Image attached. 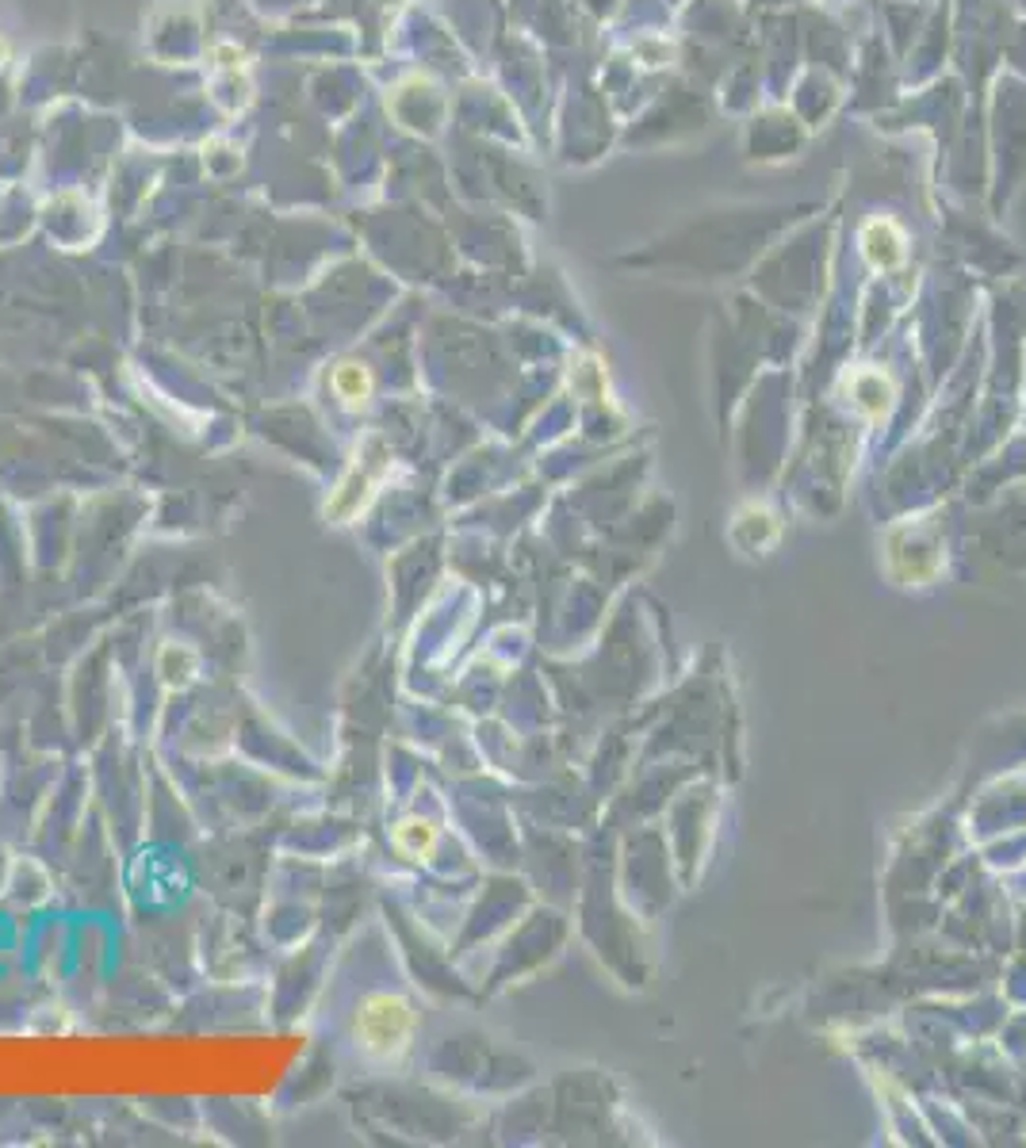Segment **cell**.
Wrapping results in <instances>:
<instances>
[{
    "label": "cell",
    "instance_id": "obj_1",
    "mask_svg": "<svg viewBox=\"0 0 1026 1148\" xmlns=\"http://www.w3.org/2000/svg\"><path fill=\"white\" fill-rule=\"evenodd\" d=\"M352 1033H357V1045L368 1056H380L390 1061L410 1045L413 1033V1010L403 995L390 992H372L360 999L357 1018H352Z\"/></svg>",
    "mask_w": 1026,
    "mask_h": 1148
},
{
    "label": "cell",
    "instance_id": "obj_2",
    "mask_svg": "<svg viewBox=\"0 0 1026 1148\" xmlns=\"http://www.w3.org/2000/svg\"><path fill=\"white\" fill-rule=\"evenodd\" d=\"M862 245H865V257H870V265H877V268H888V265H896V260L903 257L900 230H896L893 222H885V219L870 222V226L862 230Z\"/></svg>",
    "mask_w": 1026,
    "mask_h": 1148
},
{
    "label": "cell",
    "instance_id": "obj_3",
    "mask_svg": "<svg viewBox=\"0 0 1026 1148\" xmlns=\"http://www.w3.org/2000/svg\"><path fill=\"white\" fill-rule=\"evenodd\" d=\"M395 846H398V854L418 857V862H421V857L433 854V846H436V827L429 823V819H421V816L403 819V823L395 827Z\"/></svg>",
    "mask_w": 1026,
    "mask_h": 1148
}]
</instances>
